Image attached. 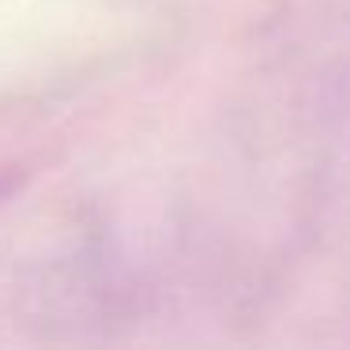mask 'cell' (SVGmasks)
<instances>
[{
	"instance_id": "6da1fadb",
	"label": "cell",
	"mask_w": 350,
	"mask_h": 350,
	"mask_svg": "<svg viewBox=\"0 0 350 350\" xmlns=\"http://www.w3.org/2000/svg\"><path fill=\"white\" fill-rule=\"evenodd\" d=\"M0 192H4V185H0Z\"/></svg>"
}]
</instances>
